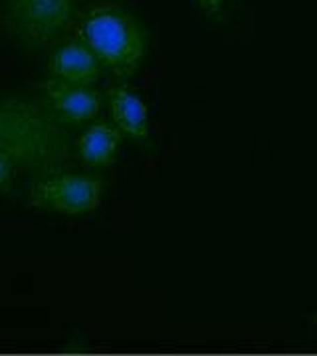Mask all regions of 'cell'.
<instances>
[{
    "label": "cell",
    "instance_id": "1",
    "mask_svg": "<svg viewBox=\"0 0 317 356\" xmlns=\"http://www.w3.org/2000/svg\"><path fill=\"white\" fill-rule=\"evenodd\" d=\"M0 149L13 159L16 170L54 175L68 161L70 139L54 115L34 103L8 99L0 102Z\"/></svg>",
    "mask_w": 317,
    "mask_h": 356
},
{
    "label": "cell",
    "instance_id": "2",
    "mask_svg": "<svg viewBox=\"0 0 317 356\" xmlns=\"http://www.w3.org/2000/svg\"><path fill=\"white\" fill-rule=\"evenodd\" d=\"M82 38L115 76H131L147 54V34L125 6L115 2L91 4L77 20Z\"/></svg>",
    "mask_w": 317,
    "mask_h": 356
},
{
    "label": "cell",
    "instance_id": "3",
    "mask_svg": "<svg viewBox=\"0 0 317 356\" xmlns=\"http://www.w3.org/2000/svg\"><path fill=\"white\" fill-rule=\"evenodd\" d=\"M79 0H0L4 32L28 51L58 44L77 22Z\"/></svg>",
    "mask_w": 317,
    "mask_h": 356
},
{
    "label": "cell",
    "instance_id": "4",
    "mask_svg": "<svg viewBox=\"0 0 317 356\" xmlns=\"http://www.w3.org/2000/svg\"><path fill=\"white\" fill-rule=\"evenodd\" d=\"M103 196L102 178L91 175H48L28 192L26 204L63 216H86L100 208Z\"/></svg>",
    "mask_w": 317,
    "mask_h": 356
},
{
    "label": "cell",
    "instance_id": "5",
    "mask_svg": "<svg viewBox=\"0 0 317 356\" xmlns=\"http://www.w3.org/2000/svg\"><path fill=\"white\" fill-rule=\"evenodd\" d=\"M48 99L56 117L65 125H88L102 109V95L91 86H74L60 79L48 83Z\"/></svg>",
    "mask_w": 317,
    "mask_h": 356
},
{
    "label": "cell",
    "instance_id": "6",
    "mask_svg": "<svg viewBox=\"0 0 317 356\" xmlns=\"http://www.w3.org/2000/svg\"><path fill=\"white\" fill-rule=\"evenodd\" d=\"M54 79L74 86H93L103 72V64L82 38L60 44L50 58Z\"/></svg>",
    "mask_w": 317,
    "mask_h": 356
},
{
    "label": "cell",
    "instance_id": "7",
    "mask_svg": "<svg viewBox=\"0 0 317 356\" xmlns=\"http://www.w3.org/2000/svg\"><path fill=\"white\" fill-rule=\"evenodd\" d=\"M107 102L115 127L137 143L149 140V111L137 93L117 86L107 91Z\"/></svg>",
    "mask_w": 317,
    "mask_h": 356
},
{
    "label": "cell",
    "instance_id": "8",
    "mask_svg": "<svg viewBox=\"0 0 317 356\" xmlns=\"http://www.w3.org/2000/svg\"><path fill=\"white\" fill-rule=\"evenodd\" d=\"M123 133L111 123L95 121L77 139V154L91 168H107L114 165L121 147Z\"/></svg>",
    "mask_w": 317,
    "mask_h": 356
},
{
    "label": "cell",
    "instance_id": "9",
    "mask_svg": "<svg viewBox=\"0 0 317 356\" xmlns=\"http://www.w3.org/2000/svg\"><path fill=\"white\" fill-rule=\"evenodd\" d=\"M14 170H16V166H14L13 159L0 149V192L2 194L10 192V188H13Z\"/></svg>",
    "mask_w": 317,
    "mask_h": 356
},
{
    "label": "cell",
    "instance_id": "10",
    "mask_svg": "<svg viewBox=\"0 0 317 356\" xmlns=\"http://www.w3.org/2000/svg\"><path fill=\"white\" fill-rule=\"evenodd\" d=\"M196 2L206 14H216L224 4V0H196Z\"/></svg>",
    "mask_w": 317,
    "mask_h": 356
}]
</instances>
